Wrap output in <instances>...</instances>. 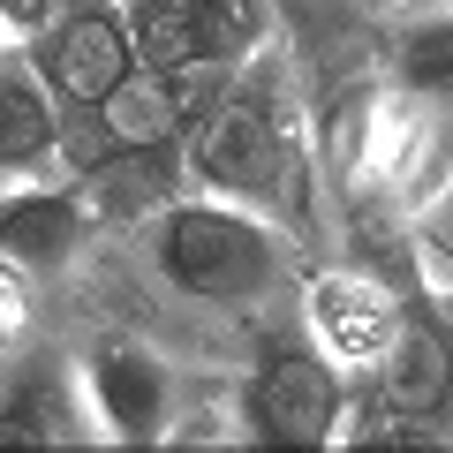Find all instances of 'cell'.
<instances>
[{
	"label": "cell",
	"instance_id": "6da1fadb",
	"mask_svg": "<svg viewBox=\"0 0 453 453\" xmlns=\"http://www.w3.org/2000/svg\"><path fill=\"white\" fill-rule=\"evenodd\" d=\"M151 273L181 295V303H211V310H242L288 280V242L257 204H234V196H174L159 204L144 234Z\"/></svg>",
	"mask_w": 453,
	"mask_h": 453
},
{
	"label": "cell",
	"instance_id": "7a4b0ae2",
	"mask_svg": "<svg viewBox=\"0 0 453 453\" xmlns=\"http://www.w3.org/2000/svg\"><path fill=\"white\" fill-rule=\"evenodd\" d=\"M189 181L234 204H288L295 196V136L265 91H226L189 129Z\"/></svg>",
	"mask_w": 453,
	"mask_h": 453
},
{
	"label": "cell",
	"instance_id": "3957f363",
	"mask_svg": "<svg viewBox=\"0 0 453 453\" xmlns=\"http://www.w3.org/2000/svg\"><path fill=\"white\" fill-rule=\"evenodd\" d=\"M129 31L144 61L219 76L280 38V0H129Z\"/></svg>",
	"mask_w": 453,
	"mask_h": 453
},
{
	"label": "cell",
	"instance_id": "277c9868",
	"mask_svg": "<svg viewBox=\"0 0 453 453\" xmlns=\"http://www.w3.org/2000/svg\"><path fill=\"white\" fill-rule=\"evenodd\" d=\"M250 423L265 446H340L348 423V393H340V363L318 340H288L273 348L250 386Z\"/></svg>",
	"mask_w": 453,
	"mask_h": 453
},
{
	"label": "cell",
	"instance_id": "5b68a950",
	"mask_svg": "<svg viewBox=\"0 0 453 453\" xmlns=\"http://www.w3.org/2000/svg\"><path fill=\"white\" fill-rule=\"evenodd\" d=\"M31 61L46 76L53 98L68 106H106V91L129 76L144 53H136V31H129V8H106V0H68L61 23L46 38H31Z\"/></svg>",
	"mask_w": 453,
	"mask_h": 453
},
{
	"label": "cell",
	"instance_id": "8992f818",
	"mask_svg": "<svg viewBox=\"0 0 453 453\" xmlns=\"http://www.w3.org/2000/svg\"><path fill=\"white\" fill-rule=\"evenodd\" d=\"M83 393H91L98 438H113V446H151V438H166L174 371L151 356L144 340H98L91 356H83Z\"/></svg>",
	"mask_w": 453,
	"mask_h": 453
},
{
	"label": "cell",
	"instance_id": "52a82bcc",
	"mask_svg": "<svg viewBox=\"0 0 453 453\" xmlns=\"http://www.w3.org/2000/svg\"><path fill=\"white\" fill-rule=\"evenodd\" d=\"M303 310H310V340L333 363H356V371H378V356H386L393 333L408 325V310L363 273H310Z\"/></svg>",
	"mask_w": 453,
	"mask_h": 453
},
{
	"label": "cell",
	"instance_id": "ba28073f",
	"mask_svg": "<svg viewBox=\"0 0 453 453\" xmlns=\"http://www.w3.org/2000/svg\"><path fill=\"white\" fill-rule=\"evenodd\" d=\"M91 393H83V371L68 378L61 363H23V371L0 378V446H83L91 431Z\"/></svg>",
	"mask_w": 453,
	"mask_h": 453
},
{
	"label": "cell",
	"instance_id": "9c48e42d",
	"mask_svg": "<svg viewBox=\"0 0 453 453\" xmlns=\"http://www.w3.org/2000/svg\"><path fill=\"white\" fill-rule=\"evenodd\" d=\"M196 83H204V76H189V68L136 61L129 76L106 91V106H98L113 151H166V144L196 121Z\"/></svg>",
	"mask_w": 453,
	"mask_h": 453
},
{
	"label": "cell",
	"instance_id": "30bf717a",
	"mask_svg": "<svg viewBox=\"0 0 453 453\" xmlns=\"http://www.w3.org/2000/svg\"><path fill=\"white\" fill-rule=\"evenodd\" d=\"M91 234V196L83 189H16L0 204V257L23 273H61Z\"/></svg>",
	"mask_w": 453,
	"mask_h": 453
},
{
	"label": "cell",
	"instance_id": "8fae6325",
	"mask_svg": "<svg viewBox=\"0 0 453 453\" xmlns=\"http://www.w3.org/2000/svg\"><path fill=\"white\" fill-rule=\"evenodd\" d=\"M371 386H378V408H386V416H408V423L438 416L446 393H453V340L438 333L431 318H408L401 333H393V348L378 356Z\"/></svg>",
	"mask_w": 453,
	"mask_h": 453
},
{
	"label": "cell",
	"instance_id": "7c38bea8",
	"mask_svg": "<svg viewBox=\"0 0 453 453\" xmlns=\"http://www.w3.org/2000/svg\"><path fill=\"white\" fill-rule=\"evenodd\" d=\"M53 91L38 68H0V174H23V166L53 159Z\"/></svg>",
	"mask_w": 453,
	"mask_h": 453
},
{
	"label": "cell",
	"instance_id": "4fadbf2b",
	"mask_svg": "<svg viewBox=\"0 0 453 453\" xmlns=\"http://www.w3.org/2000/svg\"><path fill=\"white\" fill-rule=\"evenodd\" d=\"M393 83L453 106V8H438V16H423V23L401 31V46H393Z\"/></svg>",
	"mask_w": 453,
	"mask_h": 453
},
{
	"label": "cell",
	"instance_id": "5bb4252c",
	"mask_svg": "<svg viewBox=\"0 0 453 453\" xmlns=\"http://www.w3.org/2000/svg\"><path fill=\"white\" fill-rule=\"evenodd\" d=\"M23 325H31V273L0 257V356L23 340Z\"/></svg>",
	"mask_w": 453,
	"mask_h": 453
},
{
	"label": "cell",
	"instance_id": "9a60e30c",
	"mask_svg": "<svg viewBox=\"0 0 453 453\" xmlns=\"http://www.w3.org/2000/svg\"><path fill=\"white\" fill-rule=\"evenodd\" d=\"M68 0H0V23H8V38H46L53 23H61Z\"/></svg>",
	"mask_w": 453,
	"mask_h": 453
},
{
	"label": "cell",
	"instance_id": "2e32d148",
	"mask_svg": "<svg viewBox=\"0 0 453 453\" xmlns=\"http://www.w3.org/2000/svg\"><path fill=\"white\" fill-rule=\"evenodd\" d=\"M8 46H16V38H8V23H0V68H8Z\"/></svg>",
	"mask_w": 453,
	"mask_h": 453
}]
</instances>
